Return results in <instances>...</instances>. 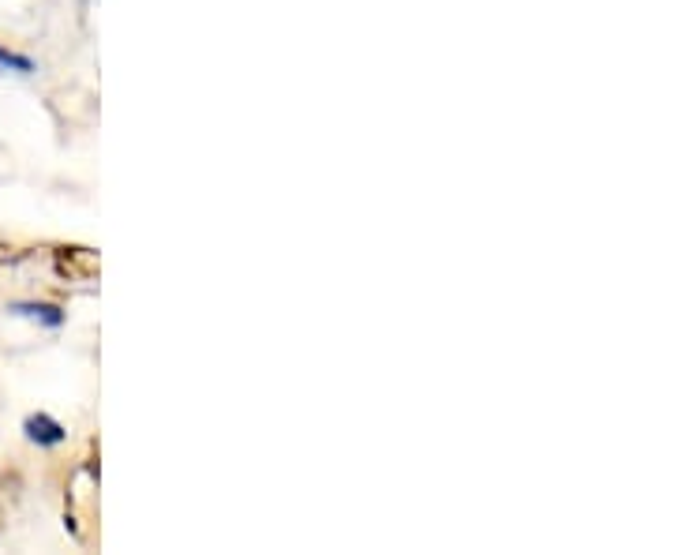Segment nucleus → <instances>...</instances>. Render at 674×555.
Here are the masks:
<instances>
[{"label": "nucleus", "instance_id": "7ed1b4c3", "mask_svg": "<svg viewBox=\"0 0 674 555\" xmlns=\"http://www.w3.org/2000/svg\"><path fill=\"white\" fill-rule=\"evenodd\" d=\"M0 75H23V79H30V75H38V64L30 57H23V53L0 45Z\"/></svg>", "mask_w": 674, "mask_h": 555}, {"label": "nucleus", "instance_id": "f257e3e1", "mask_svg": "<svg viewBox=\"0 0 674 555\" xmlns=\"http://www.w3.org/2000/svg\"><path fill=\"white\" fill-rule=\"evenodd\" d=\"M23 439L42 450H53L68 439V428H64L57 417H49V413H30V417L23 420Z\"/></svg>", "mask_w": 674, "mask_h": 555}, {"label": "nucleus", "instance_id": "f03ea898", "mask_svg": "<svg viewBox=\"0 0 674 555\" xmlns=\"http://www.w3.org/2000/svg\"><path fill=\"white\" fill-rule=\"evenodd\" d=\"M8 312L23 315V319H34V323H42V327L49 330H60L64 319H68V312H64L60 304H45V300H12Z\"/></svg>", "mask_w": 674, "mask_h": 555}]
</instances>
